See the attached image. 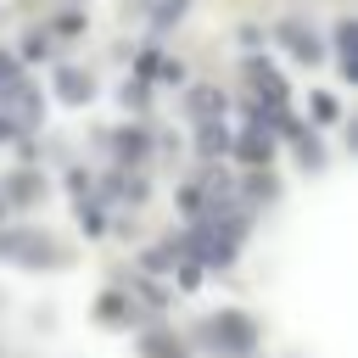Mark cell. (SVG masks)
<instances>
[{"mask_svg": "<svg viewBox=\"0 0 358 358\" xmlns=\"http://www.w3.org/2000/svg\"><path fill=\"white\" fill-rule=\"evenodd\" d=\"M168 358H179V352H168Z\"/></svg>", "mask_w": 358, "mask_h": 358, "instance_id": "obj_17", "label": "cell"}, {"mask_svg": "<svg viewBox=\"0 0 358 358\" xmlns=\"http://www.w3.org/2000/svg\"><path fill=\"white\" fill-rule=\"evenodd\" d=\"M308 112H313L319 123H330V117H336V101H330V95H313V101H308Z\"/></svg>", "mask_w": 358, "mask_h": 358, "instance_id": "obj_13", "label": "cell"}, {"mask_svg": "<svg viewBox=\"0 0 358 358\" xmlns=\"http://www.w3.org/2000/svg\"><path fill=\"white\" fill-rule=\"evenodd\" d=\"M78 224L90 229V235H101L106 224H101V207H90V201H78Z\"/></svg>", "mask_w": 358, "mask_h": 358, "instance_id": "obj_12", "label": "cell"}, {"mask_svg": "<svg viewBox=\"0 0 358 358\" xmlns=\"http://www.w3.org/2000/svg\"><path fill=\"white\" fill-rule=\"evenodd\" d=\"M117 151L123 157H145V129H117Z\"/></svg>", "mask_w": 358, "mask_h": 358, "instance_id": "obj_10", "label": "cell"}, {"mask_svg": "<svg viewBox=\"0 0 358 358\" xmlns=\"http://www.w3.org/2000/svg\"><path fill=\"white\" fill-rule=\"evenodd\" d=\"M0 140H17V123H11L6 112H0Z\"/></svg>", "mask_w": 358, "mask_h": 358, "instance_id": "obj_15", "label": "cell"}, {"mask_svg": "<svg viewBox=\"0 0 358 358\" xmlns=\"http://www.w3.org/2000/svg\"><path fill=\"white\" fill-rule=\"evenodd\" d=\"M101 319H106V324H123V319H129V302H123L117 291H112V296H101Z\"/></svg>", "mask_w": 358, "mask_h": 358, "instance_id": "obj_11", "label": "cell"}, {"mask_svg": "<svg viewBox=\"0 0 358 358\" xmlns=\"http://www.w3.org/2000/svg\"><path fill=\"white\" fill-rule=\"evenodd\" d=\"M229 145H235V151H241V157H246V162H263V157H268V151H274V145H268V134H263V129H257V123H252V129H246V134H241V140H229Z\"/></svg>", "mask_w": 358, "mask_h": 358, "instance_id": "obj_6", "label": "cell"}, {"mask_svg": "<svg viewBox=\"0 0 358 358\" xmlns=\"http://www.w3.org/2000/svg\"><path fill=\"white\" fill-rule=\"evenodd\" d=\"M140 101H145V84L129 78V84H123V106H140Z\"/></svg>", "mask_w": 358, "mask_h": 358, "instance_id": "obj_14", "label": "cell"}, {"mask_svg": "<svg viewBox=\"0 0 358 358\" xmlns=\"http://www.w3.org/2000/svg\"><path fill=\"white\" fill-rule=\"evenodd\" d=\"M56 90H62V101H73V106H78V101H90V95H95V78H90L84 67H56Z\"/></svg>", "mask_w": 358, "mask_h": 358, "instance_id": "obj_3", "label": "cell"}, {"mask_svg": "<svg viewBox=\"0 0 358 358\" xmlns=\"http://www.w3.org/2000/svg\"><path fill=\"white\" fill-rule=\"evenodd\" d=\"M280 39L291 45L296 62H319V34H308L302 22H280Z\"/></svg>", "mask_w": 358, "mask_h": 358, "instance_id": "obj_4", "label": "cell"}, {"mask_svg": "<svg viewBox=\"0 0 358 358\" xmlns=\"http://www.w3.org/2000/svg\"><path fill=\"white\" fill-rule=\"evenodd\" d=\"M201 336L218 347V358H246V352L257 347V324H252L246 313H235V308H224V313H218Z\"/></svg>", "mask_w": 358, "mask_h": 358, "instance_id": "obj_1", "label": "cell"}, {"mask_svg": "<svg viewBox=\"0 0 358 358\" xmlns=\"http://www.w3.org/2000/svg\"><path fill=\"white\" fill-rule=\"evenodd\" d=\"M22 95H28V84H22L17 62H11V56H0V101H11V106H17Z\"/></svg>", "mask_w": 358, "mask_h": 358, "instance_id": "obj_7", "label": "cell"}, {"mask_svg": "<svg viewBox=\"0 0 358 358\" xmlns=\"http://www.w3.org/2000/svg\"><path fill=\"white\" fill-rule=\"evenodd\" d=\"M185 106H190V112H196V117H218V112H224V95H218V90H213V84H196V90H190V101H185Z\"/></svg>", "mask_w": 358, "mask_h": 358, "instance_id": "obj_5", "label": "cell"}, {"mask_svg": "<svg viewBox=\"0 0 358 358\" xmlns=\"http://www.w3.org/2000/svg\"><path fill=\"white\" fill-rule=\"evenodd\" d=\"M0 218H6V201H0Z\"/></svg>", "mask_w": 358, "mask_h": 358, "instance_id": "obj_16", "label": "cell"}, {"mask_svg": "<svg viewBox=\"0 0 358 358\" xmlns=\"http://www.w3.org/2000/svg\"><path fill=\"white\" fill-rule=\"evenodd\" d=\"M0 252H11V257H22V263H50V257H56V246L39 241V235H28V229H6V235H0Z\"/></svg>", "mask_w": 358, "mask_h": 358, "instance_id": "obj_2", "label": "cell"}, {"mask_svg": "<svg viewBox=\"0 0 358 358\" xmlns=\"http://www.w3.org/2000/svg\"><path fill=\"white\" fill-rule=\"evenodd\" d=\"M39 190H45V185H39V173H28V168H22V173H11V179H6V196H11V201H34V196H39Z\"/></svg>", "mask_w": 358, "mask_h": 358, "instance_id": "obj_8", "label": "cell"}, {"mask_svg": "<svg viewBox=\"0 0 358 358\" xmlns=\"http://www.w3.org/2000/svg\"><path fill=\"white\" fill-rule=\"evenodd\" d=\"M207 157H218V151H229V129L224 123H201V140H196Z\"/></svg>", "mask_w": 358, "mask_h": 358, "instance_id": "obj_9", "label": "cell"}]
</instances>
